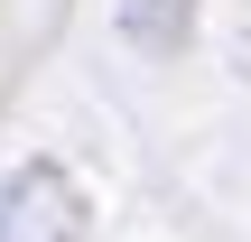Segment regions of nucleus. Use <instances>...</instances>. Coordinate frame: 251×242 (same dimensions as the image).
<instances>
[{
	"mask_svg": "<svg viewBox=\"0 0 251 242\" xmlns=\"http://www.w3.org/2000/svg\"><path fill=\"white\" fill-rule=\"evenodd\" d=\"M121 28L149 47V56H177L196 37V0H121Z\"/></svg>",
	"mask_w": 251,
	"mask_h": 242,
	"instance_id": "nucleus-2",
	"label": "nucleus"
},
{
	"mask_svg": "<svg viewBox=\"0 0 251 242\" xmlns=\"http://www.w3.org/2000/svg\"><path fill=\"white\" fill-rule=\"evenodd\" d=\"M0 242H84V187L56 159H28L0 177Z\"/></svg>",
	"mask_w": 251,
	"mask_h": 242,
	"instance_id": "nucleus-1",
	"label": "nucleus"
}]
</instances>
